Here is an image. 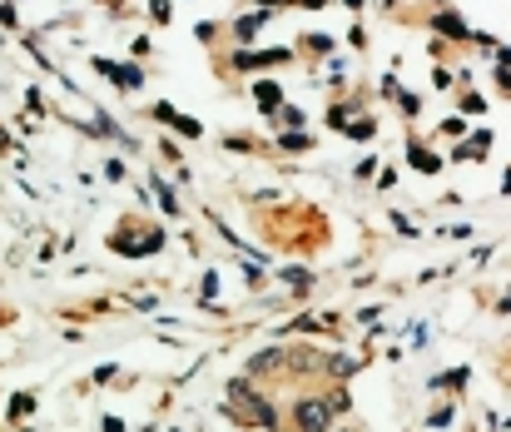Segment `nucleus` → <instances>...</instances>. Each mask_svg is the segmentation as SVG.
<instances>
[{
    "label": "nucleus",
    "instance_id": "1",
    "mask_svg": "<svg viewBox=\"0 0 511 432\" xmlns=\"http://www.w3.org/2000/svg\"><path fill=\"white\" fill-rule=\"evenodd\" d=\"M298 417H303V427H323L328 422V407H313L308 403V407H298Z\"/></svg>",
    "mask_w": 511,
    "mask_h": 432
}]
</instances>
